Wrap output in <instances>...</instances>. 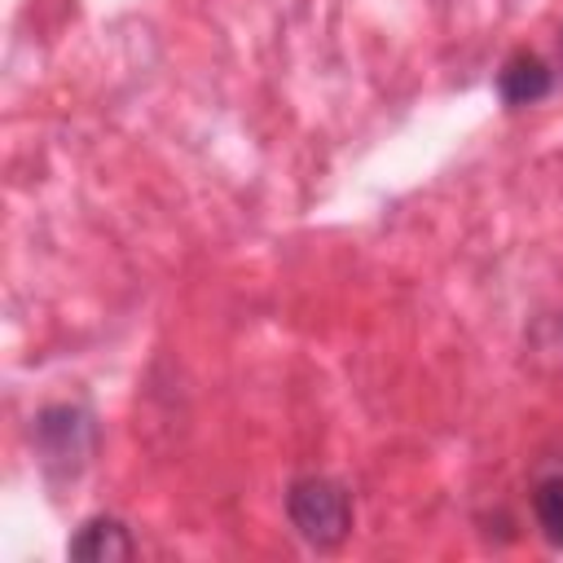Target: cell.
<instances>
[{
  "label": "cell",
  "instance_id": "cell-6",
  "mask_svg": "<svg viewBox=\"0 0 563 563\" xmlns=\"http://www.w3.org/2000/svg\"><path fill=\"white\" fill-rule=\"evenodd\" d=\"M559 57H563V35H559Z\"/></svg>",
  "mask_w": 563,
  "mask_h": 563
},
{
  "label": "cell",
  "instance_id": "cell-2",
  "mask_svg": "<svg viewBox=\"0 0 563 563\" xmlns=\"http://www.w3.org/2000/svg\"><path fill=\"white\" fill-rule=\"evenodd\" d=\"M97 449V422L84 405H44L35 413V453L48 475H79Z\"/></svg>",
  "mask_w": 563,
  "mask_h": 563
},
{
  "label": "cell",
  "instance_id": "cell-5",
  "mask_svg": "<svg viewBox=\"0 0 563 563\" xmlns=\"http://www.w3.org/2000/svg\"><path fill=\"white\" fill-rule=\"evenodd\" d=\"M532 515L550 545H563V471H550L532 484Z\"/></svg>",
  "mask_w": 563,
  "mask_h": 563
},
{
  "label": "cell",
  "instance_id": "cell-1",
  "mask_svg": "<svg viewBox=\"0 0 563 563\" xmlns=\"http://www.w3.org/2000/svg\"><path fill=\"white\" fill-rule=\"evenodd\" d=\"M286 515H290V528L308 545H317V550H334L352 532V497L330 475H299V479H290Z\"/></svg>",
  "mask_w": 563,
  "mask_h": 563
},
{
  "label": "cell",
  "instance_id": "cell-3",
  "mask_svg": "<svg viewBox=\"0 0 563 563\" xmlns=\"http://www.w3.org/2000/svg\"><path fill=\"white\" fill-rule=\"evenodd\" d=\"M550 88H554V70H550V62L537 57L532 48L510 53V57L501 62V70H497V97H501L506 110L537 106V101L550 97Z\"/></svg>",
  "mask_w": 563,
  "mask_h": 563
},
{
  "label": "cell",
  "instance_id": "cell-4",
  "mask_svg": "<svg viewBox=\"0 0 563 563\" xmlns=\"http://www.w3.org/2000/svg\"><path fill=\"white\" fill-rule=\"evenodd\" d=\"M66 554L70 559H84V563H114V559H132L136 554V541H132V532L114 515H92V519H84L75 528Z\"/></svg>",
  "mask_w": 563,
  "mask_h": 563
}]
</instances>
